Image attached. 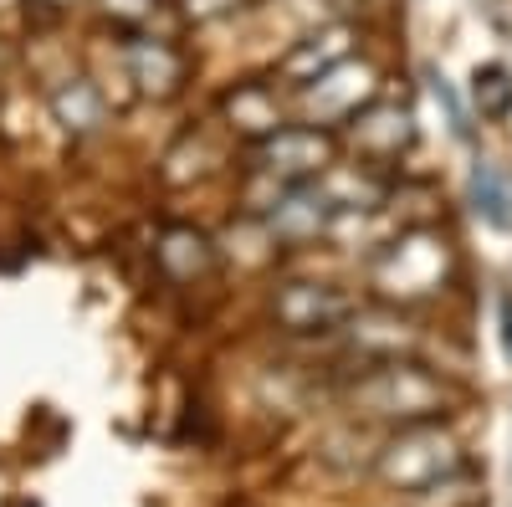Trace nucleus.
Instances as JSON below:
<instances>
[{
  "mask_svg": "<svg viewBox=\"0 0 512 507\" xmlns=\"http://www.w3.org/2000/svg\"><path fill=\"white\" fill-rule=\"evenodd\" d=\"M456 385L441 379L436 369H425L420 359H390V364H369L359 369L349 405L364 420H384V426H420V420H441L456 405Z\"/></svg>",
  "mask_w": 512,
  "mask_h": 507,
  "instance_id": "obj_1",
  "label": "nucleus"
},
{
  "mask_svg": "<svg viewBox=\"0 0 512 507\" xmlns=\"http://www.w3.org/2000/svg\"><path fill=\"white\" fill-rule=\"evenodd\" d=\"M456 277V257H451V241L431 226H415L384 241V251L369 262V282L384 303H425L446 292Z\"/></svg>",
  "mask_w": 512,
  "mask_h": 507,
  "instance_id": "obj_2",
  "label": "nucleus"
},
{
  "mask_svg": "<svg viewBox=\"0 0 512 507\" xmlns=\"http://www.w3.org/2000/svg\"><path fill=\"white\" fill-rule=\"evenodd\" d=\"M466 467V451H461V436L441 420H420V426H400L390 441L379 446L374 456V477L395 492H420L451 472Z\"/></svg>",
  "mask_w": 512,
  "mask_h": 507,
  "instance_id": "obj_3",
  "label": "nucleus"
},
{
  "mask_svg": "<svg viewBox=\"0 0 512 507\" xmlns=\"http://www.w3.org/2000/svg\"><path fill=\"white\" fill-rule=\"evenodd\" d=\"M354 313H359L354 292H344L338 282H323V277H292V282H277L272 292V323L297 338L344 333Z\"/></svg>",
  "mask_w": 512,
  "mask_h": 507,
  "instance_id": "obj_4",
  "label": "nucleus"
},
{
  "mask_svg": "<svg viewBox=\"0 0 512 507\" xmlns=\"http://www.w3.org/2000/svg\"><path fill=\"white\" fill-rule=\"evenodd\" d=\"M333 154H338V139L328 129H318V123H282L277 134H267L251 149V169L282 185H313L333 164Z\"/></svg>",
  "mask_w": 512,
  "mask_h": 507,
  "instance_id": "obj_5",
  "label": "nucleus"
},
{
  "mask_svg": "<svg viewBox=\"0 0 512 507\" xmlns=\"http://www.w3.org/2000/svg\"><path fill=\"white\" fill-rule=\"evenodd\" d=\"M379 98V72L359 57L338 62L333 72L313 77L308 88H297V108L308 123H349L354 113H364Z\"/></svg>",
  "mask_w": 512,
  "mask_h": 507,
  "instance_id": "obj_6",
  "label": "nucleus"
},
{
  "mask_svg": "<svg viewBox=\"0 0 512 507\" xmlns=\"http://www.w3.org/2000/svg\"><path fill=\"white\" fill-rule=\"evenodd\" d=\"M344 134H349V144L359 149L364 164L384 169V164H395V159L415 144V118H410L405 103H384V98H374L364 113H354V118L344 123Z\"/></svg>",
  "mask_w": 512,
  "mask_h": 507,
  "instance_id": "obj_7",
  "label": "nucleus"
},
{
  "mask_svg": "<svg viewBox=\"0 0 512 507\" xmlns=\"http://www.w3.org/2000/svg\"><path fill=\"white\" fill-rule=\"evenodd\" d=\"M333 205L318 195V185H287L267 210H262V226L277 246H303L333 231Z\"/></svg>",
  "mask_w": 512,
  "mask_h": 507,
  "instance_id": "obj_8",
  "label": "nucleus"
},
{
  "mask_svg": "<svg viewBox=\"0 0 512 507\" xmlns=\"http://www.w3.org/2000/svg\"><path fill=\"white\" fill-rule=\"evenodd\" d=\"M354 47H359V26L354 21H328V26L308 31L303 41H292V47L282 52V62H277V72L292 82V88H308L313 77L333 72L338 62H349Z\"/></svg>",
  "mask_w": 512,
  "mask_h": 507,
  "instance_id": "obj_9",
  "label": "nucleus"
},
{
  "mask_svg": "<svg viewBox=\"0 0 512 507\" xmlns=\"http://www.w3.org/2000/svg\"><path fill=\"white\" fill-rule=\"evenodd\" d=\"M344 344H349V354L359 359V369H369V364H390V359H410V349H415V328L400 318V313H390V308H359L349 323H344Z\"/></svg>",
  "mask_w": 512,
  "mask_h": 507,
  "instance_id": "obj_10",
  "label": "nucleus"
},
{
  "mask_svg": "<svg viewBox=\"0 0 512 507\" xmlns=\"http://www.w3.org/2000/svg\"><path fill=\"white\" fill-rule=\"evenodd\" d=\"M123 62H128V77L139 82L144 93L154 98H169V93H180V82H185V52L175 47L169 36H134L123 47Z\"/></svg>",
  "mask_w": 512,
  "mask_h": 507,
  "instance_id": "obj_11",
  "label": "nucleus"
},
{
  "mask_svg": "<svg viewBox=\"0 0 512 507\" xmlns=\"http://www.w3.org/2000/svg\"><path fill=\"white\" fill-rule=\"evenodd\" d=\"M318 185V195L333 205V216H354V210H379L384 205V175L374 164H328L323 175L313 180Z\"/></svg>",
  "mask_w": 512,
  "mask_h": 507,
  "instance_id": "obj_12",
  "label": "nucleus"
},
{
  "mask_svg": "<svg viewBox=\"0 0 512 507\" xmlns=\"http://www.w3.org/2000/svg\"><path fill=\"white\" fill-rule=\"evenodd\" d=\"M221 113H226L231 129L241 139H251V144H262L267 134H277L282 123H287L282 98H277L272 82H236V88L226 93V103H221Z\"/></svg>",
  "mask_w": 512,
  "mask_h": 507,
  "instance_id": "obj_13",
  "label": "nucleus"
},
{
  "mask_svg": "<svg viewBox=\"0 0 512 507\" xmlns=\"http://www.w3.org/2000/svg\"><path fill=\"white\" fill-rule=\"evenodd\" d=\"M52 113H57V123L62 129H72V134H93V129H103V93L93 88L88 77H67L62 88L52 93Z\"/></svg>",
  "mask_w": 512,
  "mask_h": 507,
  "instance_id": "obj_14",
  "label": "nucleus"
},
{
  "mask_svg": "<svg viewBox=\"0 0 512 507\" xmlns=\"http://www.w3.org/2000/svg\"><path fill=\"white\" fill-rule=\"evenodd\" d=\"M472 205H477V216L497 231H512V180L502 175V169L492 159H482L472 169Z\"/></svg>",
  "mask_w": 512,
  "mask_h": 507,
  "instance_id": "obj_15",
  "label": "nucleus"
},
{
  "mask_svg": "<svg viewBox=\"0 0 512 507\" xmlns=\"http://www.w3.org/2000/svg\"><path fill=\"white\" fill-rule=\"evenodd\" d=\"M159 262H164L169 272H175L180 282H190V277L210 272V262H216V251H210V241H205L200 231L175 226V231H164V241H159Z\"/></svg>",
  "mask_w": 512,
  "mask_h": 507,
  "instance_id": "obj_16",
  "label": "nucleus"
},
{
  "mask_svg": "<svg viewBox=\"0 0 512 507\" xmlns=\"http://www.w3.org/2000/svg\"><path fill=\"white\" fill-rule=\"evenodd\" d=\"M472 108H477V118H487V123H502V118H512V67H502V62H482L477 72H472Z\"/></svg>",
  "mask_w": 512,
  "mask_h": 507,
  "instance_id": "obj_17",
  "label": "nucleus"
},
{
  "mask_svg": "<svg viewBox=\"0 0 512 507\" xmlns=\"http://www.w3.org/2000/svg\"><path fill=\"white\" fill-rule=\"evenodd\" d=\"M477 502H482V492H477V482H472L466 467L431 482V487H420V492H410V507H477Z\"/></svg>",
  "mask_w": 512,
  "mask_h": 507,
  "instance_id": "obj_18",
  "label": "nucleus"
},
{
  "mask_svg": "<svg viewBox=\"0 0 512 507\" xmlns=\"http://www.w3.org/2000/svg\"><path fill=\"white\" fill-rule=\"evenodd\" d=\"M103 11L123 26H134V31H149L154 16H159V0H103Z\"/></svg>",
  "mask_w": 512,
  "mask_h": 507,
  "instance_id": "obj_19",
  "label": "nucleus"
},
{
  "mask_svg": "<svg viewBox=\"0 0 512 507\" xmlns=\"http://www.w3.org/2000/svg\"><path fill=\"white\" fill-rule=\"evenodd\" d=\"M431 93H436V103H441L446 118H451V134H456V139H472V123H466V108H461V98L451 93V82L436 77V82H431Z\"/></svg>",
  "mask_w": 512,
  "mask_h": 507,
  "instance_id": "obj_20",
  "label": "nucleus"
},
{
  "mask_svg": "<svg viewBox=\"0 0 512 507\" xmlns=\"http://www.w3.org/2000/svg\"><path fill=\"white\" fill-rule=\"evenodd\" d=\"M190 21H221V16H236L246 0H180Z\"/></svg>",
  "mask_w": 512,
  "mask_h": 507,
  "instance_id": "obj_21",
  "label": "nucleus"
},
{
  "mask_svg": "<svg viewBox=\"0 0 512 507\" xmlns=\"http://www.w3.org/2000/svg\"><path fill=\"white\" fill-rule=\"evenodd\" d=\"M497 328H502V354H507V364H512V298H502V308H497Z\"/></svg>",
  "mask_w": 512,
  "mask_h": 507,
  "instance_id": "obj_22",
  "label": "nucleus"
}]
</instances>
